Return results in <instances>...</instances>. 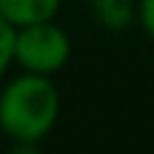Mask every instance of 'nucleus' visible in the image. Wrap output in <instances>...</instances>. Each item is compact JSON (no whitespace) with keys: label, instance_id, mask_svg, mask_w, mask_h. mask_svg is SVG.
<instances>
[{"label":"nucleus","instance_id":"1","mask_svg":"<svg viewBox=\"0 0 154 154\" xmlns=\"http://www.w3.org/2000/svg\"><path fill=\"white\" fill-rule=\"evenodd\" d=\"M60 108L62 100L54 76L22 70L0 84V135L19 149H32L51 135Z\"/></svg>","mask_w":154,"mask_h":154},{"label":"nucleus","instance_id":"2","mask_svg":"<svg viewBox=\"0 0 154 154\" xmlns=\"http://www.w3.org/2000/svg\"><path fill=\"white\" fill-rule=\"evenodd\" d=\"M73 54V41L54 19L16 27L14 32V65L27 73L57 76Z\"/></svg>","mask_w":154,"mask_h":154},{"label":"nucleus","instance_id":"3","mask_svg":"<svg viewBox=\"0 0 154 154\" xmlns=\"http://www.w3.org/2000/svg\"><path fill=\"white\" fill-rule=\"evenodd\" d=\"M95 22L108 32H127L138 24V0H92Z\"/></svg>","mask_w":154,"mask_h":154},{"label":"nucleus","instance_id":"4","mask_svg":"<svg viewBox=\"0 0 154 154\" xmlns=\"http://www.w3.org/2000/svg\"><path fill=\"white\" fill-rule=\"evenodd\" d=\"M60 3L62 0H0V16L14 27H24L32 22L54 19Z\"/></svg>","mask_w":154,"mask_h":154},{"label":"nucleus","instance_id":"5","mask_svg":"<svg viewBox=\"0 0 154 154\" xmlns=\"http://www.w3.org/2000/svg\"><path fill=\"white\" fill-rule=\"evenodd\" d=\"M14 32H16V27L0 16V84H3L8 68L14 65Z\"/></svg>","mask_w":154,"mask_h":154},{"label":"nucleus","instance_id":"6","mask_svg":"<svg viewBox=\"0 0 154 154\" xmlns=\"http://www.w3.org/2000/svg\"><path fill=\"white\" fill-rule=\"evenodd\" d=\"M138 27L154 41V0H138Z\"/></svg>","mask_w":154,"mask_h":154}]
</instances>
